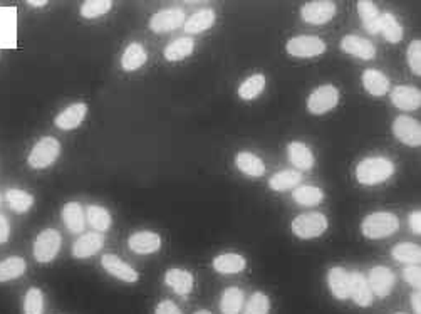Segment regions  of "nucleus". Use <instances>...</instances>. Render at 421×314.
<instances>
[{
	"label": "nucleus",
	"mask_w": 421,
	"mask_h": 314,
	"mask_svg": "<svg viewBox=\"0 0 421 314\" xmlns=\"http://www.w3.org/2000/svg\"><path fill=\"white\" fill-rule=\"evenodd\" d=\"M393 173H395V163L384 156H370L356 167V179L363 185L383 183Z\"/></svg>",
	"instance_id": "obj_1"
},
{
	"label": "nucleus",
	"mask_w": 421,
	"mask_h": 314,
	"mask_svg": "<svg viewBox=\"0 0 421 314\" xmlns=\"http://www.w3.org/2000/svg\"><path fill=\"white\" fill-rule=\"evenodd\" d=\"M399 220L391 212H374L370 213L361 224V232L368 239H384L398 231Z\"/></svg>",
	"instance_id": "obj_2"
},
{
	"label": "nucleus",
	"mask_w": 421,
	"mask_h": 314,
	"mask_svg": "<svg viewBox=\"0 0 421 314\" xmlns=\"http://www.w3.org/2000/svg\"><path fill=\"white\" fill-rule=\"evenodd\" d=\"M327 217L321 212H306L292 220V232L299 239H315L327 231Z\"/></svg>",
	"instance_id": "obj_3"
},
{
	"label": "nucleus",
	"mask_w": 421,
	"mask_h": 314,
	"mask_svg": "<svg viewBox=\"0 0 421 314\" xmlns=\"http://www.w3.org/2000/svg\"><path fill=\"white\" fill-rule=\"evenodd\" d=\"M60 155V143L52 136H44L38 143L34 144L29 153V167L35 170H42V168L51 167Z\"/></svg>",
	"instance_id": "obj_4"
},
{
	"label": "nucleus",
	"mask_w": 421,
	"mask_h": 314,
	"mask_svg": "<svg viewBox=\"0 0 421 314\" xmlns=\"http://www.w3.org/2000/svg\"><path fill=\"white\" fill-rule=\"evenodd\" d=\"M339 103V91L333 84H322L307 98V110L313 115H324L334 110Z\"/></svg>",
	"instance_id": "obj_5"
},
{
	"label": "nucleus",
	"mask_w": 421,
	"mask_h": 314,
	"mask_svg": "<svg viewBox=\"0 0 421 314\" xmlns=\"http://www.w3.org/2000/svg\"><path fill=\"white\" fill-rule=\"evenodd\" d=\"M60 233L56 229H46L35 237L34 242V257L39 263H51L56 259L60 251Z\"/></svg>",
	"instance_id": "obj_6"
},
{
	"label": "nucleus",
	"mask_w": 421,
	"mask_h": 314,
	"mask_svg": "<svg viewBox=\"0 0 421 314\" xmlns=\"http://www.w3.org/2000/svg\"><path fill=\"white\" fill-rule=\"evenodd\" d=\"M286 49L294 58H315L326 52V42L315 35H297L287 42Z\"/></svg>",
	"instance_id": "obj_7"
},
{
	"label": "nucleus",
	"mask_w": 421,
	"mask_h": 314,
	"mask_svg": "<svg viewBox=\"0 0 421 314\" xmlns=\"http://www.w3.org/2000/svg\"><path fill=\"white\" fill-rule=\"evenodd\" d=\"M304 22L314 24V26H324L333 21L336 15V3L331 0H314L307 2L301 9Z\"/></svg>",
	"instance_id": "obj_8"
},
{
	"label": "nucleus",
	"mask_w": 421,
	"mask_h": 314,
	"mask_svg": "<svg viewBox=\"0 0 421 314\" xmlns=\"http://www.w3.org/2000/svg\"><path fill=\"white\" fill-rule=\"evenodd\" d=\"M393 133L399 142L408 147H420L421 144V124L411 116H398L393 123Z\"/></svg>",
	"instance_id": "obj_9"
},
{
	"label": "nucleus",
	"mask_w": 421,
	"mask_h": 314,
	"mask_svg": "<svg viewBox=\"0 0 421 314\" xmlns=\"http://www.w3.org/2000/svg\"><path fill=\"white\" fill-rule=\"evenodd\" d=\"M185 21V12L181 9L160 10L149 21V29L155 32V34H163V32L178 29L180 26H183Z\"/></svg>",
	"instance_id": "obj_10"
},
{
	"label": "nucleus",
	"mask_w": 421,
	"mask_h": 314,
	"mask_svg": "<svg viewBox=\"0 0 421 314\" xmlns=\"http://www.w3.org/2000/svg\"><path fill=\"white\" fill-rule=\"evenodd\" d=\"M371 291L379 297H386L393 291L395 286V274L386 265H376L371 269L370 279H368Z\"/></svg>",
	"instance_id": "obj_11"
},
{
	"label": "nucleus",
	"mask_w": 421,
	"mask_h": 314,
	"mask_svg": "<svg viewBox=\"0 0 421 314\" xmlns=\"http://www.w3.org/2000/svg\"><path fill=\"white\" fill-rule=\"evenodd\" d=\"M128 245L133 252L141 254V256H148V254H155L161 247V237L156 232L151 231H141L135 232L128 239Z\"/></svg>",
	"instance_id": "obj_12"
},
{
	"label": "nucleus",
	"mask_w": 421,
	"mask_h": 314,
	"mask_svg": "<svg viewBox=\"0 0 421 314\" xmlns=\"http://www.w3.org/2000/svg\"><path fill=\"white\" fill-rule=\"evenodd\" d=\"M88 115V106L84 103H74L71 106H67L66 110H63L56 116L54 123L59 130L69 131V130H76L81 123L84 122Z\"/></svg>",
	"instance_id": "obj_13"
},
{
	"label": "nucleus",
	"mask_w": 421,
	"mask_h": 314,
	"mask_svg": "<svg viewBox=\"0 0 421 314\" xmlns=\"http://www.w3.org/2000/svg\"><path fill=\"white\" fill-rule=\"evenodd\" d=\"M391 101L398 110L415 111L421 106V92L413 86H396L391 91Z\"/></svg>",
	"instance_id": "obj_14"
},
{
	"label": "nucleus",
	"mask_w": 421,
	"mask_h": 314,
	"mask_svg": "<svg viewBox=\"0 0 421 314\" xmlns=\"http://www.w3.org/2000/svg\"><path fill=\"white\" fill-rule=\"evenodd\" d=\"M341 49L347 52V54L363 59V61H370V59L376 56L374 44L368 41V39L359 38V35H344L341 41Z\"/></svg>",
	"instance_id": "obj_15"
},
{
	"label": "nucleus",
	"mask_w": 421,
	"mask_h": 314,
	"mask_svg": "<svg viewBox=\"0 0 421 314\" xmlns=\"http://www.w3.org/2000/svg\"><path fill=\"white\" fill-rule=\"evenodd\" d=\"M101 264H103V267L106 269V272L111 274V276L118 277L119 281H124V283H136L138 281V272L135 269L124 263V261H121L118 256H115V254H106V256H103Z\"/></svg>",
	"instance_id": "obj_16"
},
{
	"label": "nucleus",
	"mask_w": 421,
	"mask_h": 314,
	"mask_svg": "<svg viewBox=\"0 0 421 314\" xmlns=\"http://www.w3.org/2000/svg\"><path fill=\"white\" fill-rule=\"evenodd\" d=\"M104 245V237L98 232H89L81 236L72 245V256L78 259H88V257L98 254Z\"/></svg>",
	"instance_id": "obj_17"
},
{
	"label": "nucleus",
	"mask_w": 421,
	"mask_h": 314,
	"mask_svg": "<svg viewBox=\"0 0 421 314\" xmlns=\"http://www.w3.org/2000/svg\"><path fill=\"white\" fill-rule=\"evenodd\" d=\"M349 296L361 308H370L372 304V291L368 279L359 272L349 274Z\"/></svg>",
	"instance_id": "obj_18"
},
{
	"label": "nucleus",
	"mask_w": 421,
	"mask_h": 314,
	"mask_svg": "<svg viewBox=\"0 0 421 314\" xmlns=\"http://www.w3.org/2000/svg\"><path fill=\"white\" fill-rule=\"evenodd\" d=\"M287 153H289V160L294 167L299 170H311L314 167V155L311 148L302 142H292L287 147Z\"/></svg>",
	"instance_id": "obj_19"
},
{
	"label": "nucleus",
	"mask_w": 421,
	"mask_h": 314,
	"mask_svg": "<svg viewBox=\"0 0 421 314\" xmlns=\"http://www.w3.org/2000/svg\"><path fill=\"white\" fill-rule=\"evenodd\" d=\"M148 61V52L141 46L140 42H133L124 49L123 56H121V67L124 71L131 72L140 69Z\"/></svg>",
	"instance_id": "obj_20"
},
{
	"label": "nucleus",
	"mask_w": 421,
	"mask_h": 314,
	"mask_svg": "<svg viewBox=\"0 0 421 314\" xmlns=\"http://www.w3.org/2000/svg\"><path fill=\"white\" fill-rule=\"evenodd\" d=\"M165 283L180 296H186L193 289V276L192 272L183 271V269H170L165 274Z\"/></svg>",
	"instance_id": "obj_21"
},
{
	"label": "nucleus",
	"mask_w": 421,
	"mask_h": 314,
	"mask_svg": "<svg viewBox=\"0 0 421 314\" xmlns=\"http://www.w3.org/2000/svg\"><path fill=\"white\" fill-rule=\"evenodd\" d=\"M363 86L371 96H384L390 91V79L378 69H366L363 72Z\"/></svg>",
	"instance_id": "obj_22"
},
{
	"label": "nucleus",
	"mask_w": 421,
	"mask_h": 314,
	"mask_svg": "<svg viewBox=\"0 0 421 314\" xmlns=\"http://www.w3.org/2000/svg\"><path fill=\"white\" fill-rule=\"evenodd\" d=\"M327 283H329L331 292L338 299H347L349 297V272L342 267H333L327 274Z\"/></svg>",
	"instance_id": "obj_23"
},
{
	"label": "nucleus",
	"mask_w": 421,
	"mask_h": 314,
	"mask_svg": "<svg viewBox=\"0 0 421 314\" xmlns=\"http://www.w3.org/2000/svg\"><path fill=\"white\" fill-rule=\"evenodd\" d=\"M63 220L71 232L81 233L86 227V215L78 202H69L63 208Z\"/></svg>",
	"instance_id": "obj_24"
},
{
	"label": "nucleus",
	"mask_w": 421,
	"mask_h": 314,
	"mask_svg": "<svg viewBox=\"0 0 421 314\" xmlns=\"http://www.w3.org/2000/svg\"><path fill=\"white\" fill-rule=\"evenodd\" d=\"M213 24H215V12L212 9H204L190 15L183 26L185 32H188V34H200V32L208 31Z\"/></svg>",
	"instance_id": "obj_25"
},
{
	"label": "nucleus",
	"mask_w": 421,
	"mask_h": 314,
	"mask_svg": "<svg viewBox=\"0 0 421 314\" xmlns=\"http://www.w3.org/2000/svg\"><path fill=\"white\" fill-rule=\"evenodd\" d=\"M358 12H359V17H361L364 29L370 32V34H378L379 17H381L378 7H376L372 2H370V0H359Z\"/></svg>",
	"instance_id": "obj_26"
},
{
	"label": "nucleus",
	"mask_w": 421,
	"mask_h": 314,
	"mask_svg": "<svg viewBox=\"0 0 421 314\" xmlns=\"http://www.w3.org/2000/svg\"><path fill=\"white\" fill-rule=\"evenodd\" d=\"M236 165L242 173L249 176H262L265 173V165L257 155L250 151H240L236 156Z\"/></svg>",
	"instance_id": "obj_27"
},
{
	"label": "nucleus",
	"mask_w": 421,
	"mask_h": 314,
	"mask_svg": "<svg viewBox=\"0 0 421 314\" xmlns=\"http://www.w3.org/2000/svg\"><path fill=\"white\" fill-rule=\"evenodd\" d=\"M193 49H195V41H193L192 38H180L176 39V41L170 42L163 54L167 61L175 63L188 58V56L193 52Z\"/></svg>",
	"instance_id": "obj_28"
},
{
	"label": "nucleus",
	"mask_w": 421,
	"mask_h": 314,
	"mask_svg": "<svg viewBox=\"0 0 421 314\" xmlns=\"http://www.w3.org/2000/svg\"><path fill=\"white\" fill-rule=\"evenodd\" d=\"M213 269L220 274H238L245 269V259L238 254H222L213 259Z\"/></svg>",
	"instance_id": "obj_29"
},
{
	"label": "nucleus",
	"mask_w": 421,
	"mask_h": 314,
	"mask_svg": "<svg viewBox=\"0 0 421 314\" xmlns=\"http://www.w3.org/2000/svg\"><path fill=\"white\" fill-rule=\"evenodd\" d=\"M302 180V173L297 170H282L277 172L275 175L270 176L269 187L275 192H284L289 188L297 187L299 182Z\"/></svg>",
	"instance_id": "obj_30"
},
{
	"label": "nucleus",
	"mask_w": 421,
	"mask_h": 314,
	"mask_svg": "<svg viewBox=\"0 0 421 314\" xmlns=\"http://www.w3.org/2000/svg\"><path fill=\"white\" fill-rule=\"evenodd\" d=\"M379 32L384 35L388 42L396 44L403 39V27L396 21V17L390 12H384L379 17Z\"/></svg>",
	"instance_id": "obj_31"
},
{
	"label": "nucleus",
	"mask_w": 421,
	"mask_h": 314,
	"mask_svg": "<svg viewBox=\"0 0 421 314\" xmlns=\"http://www.w3.org/2000/svg\"><path fill=\"white\" fill-rule=\"evenodd\" d=\"M86 220L96 232H106L113 224L111 213L104 207H99V205H89L86 212Z\"/></svg>",
	"instance_id": "obj_32"
},
{
	"label": "nucleus",
	"mask_w": 421,
	"mask_h": 314,
	"mask_svg": "<svg viewBox=\"0 0 421 314\" xmlns=\"http://www.w3.org/2000/svg\"><path fill=\"white\" fill-rule=\"evenodd\" d=\"M6 200L15 213L29 212L32 205H34V197H32V193L26 190H19V188H10V190H7Z\"/></svg>",
	"instance_id": "obj_33"
},
{
	"label": "nucleus",
	"mask_w": 421,
	"mask_h": 314,
	"mask_svg": "<svg viewBox=\"0 0 421 314\" xmlns=\"http://www.w3.org/2000/svg\"><path fill=\"white\" fill-rule=\"evenodd\" d=\"M244 306V291L238 288H229L222 294L220 309L224 314H240Z\"/></svg>",
	"instance_id": "obj_34"
},
{
	"label": "nucleus",
	"mask_w": 421,
	"mask_h": 314,
	"mask_svg": "<svg viewBox=\"0 0 421 314\" xmlns=\"http://www.w3.org/2000/svg\"><path fill=\"white\" fill-rule=\"evenodd\" d=\"M292 199L299 205L314 207V205H319L322 202L324 192L319 187H314V185H302V187H297L292 192Z\"/></svg>",
	"instance_id": "obj_35"
},
{
	"label": "nucleus",
	"mask_w": 421,
	"mask_h": 314,
	"mask_svg": "<svg viewBox=\"0 0 421 314\" xmlns=\"http://www.w3.org/2000/svg\"><path fill=\"white\" fill-rule=\"evenodd\" d=\"M26 261L22 257H9V259L0 263V283L17 279L26 272Z\"/></svg>",
	"instance_id": "obj_36"
},
{
	"label": "nucleus",
	"mask_w": 421,
	"mask_h": 314,
	"mask_svg": "<svg viewBox=\"0 0 421 314\" xmlns=\"http://www.w3.org/2000/svg\"><path fill=\"white\" fill-rule=\"evenodd\" d=\"M265 88V76L264 74H252L250 78H247L244 83L238 86V96L245 101L255 99Z\"/></svg>",
	"instance_id": "obj_37"
},
{
	"label": "nucleus",
	"mask_w": 421,
	"mask_h": 314,
	"mask_svg": "<svg viewBox=\"0 0 421 314\" xmlns=\"http://www.w3.org/2000/svg\"><path fill=\"white\" fill-rule=\"evenodd\" d=\"M393 257H395L398 263H406V264H420L421 259V249L420 245L410 244V242H402L393 247Z\"/></svg>",
	"instance_id": "obj_38"
},
{
	"label": "nucleus",
	"mask_w": 421,
	"mask_h": 314,
	"mask_svg": "<svg viewBox=\"0 0 421 314\" xmlns=\"http://www.w3.org/2000/svg\"><path fill=\"white\" fill-rule=\"evenodd\" d=\"M111 0H86L81 7V15L84 19H96L111 10Z\"/></svg>",
	"instance_id": "obj_39"
},
{
	"label": "nucleus",
	"mask_w": 421,
	"mask_h": 314,
	"mask_svg": "<svg viewBox=\"0 0 421 314\" xmlns=\"http://www.w3.org/2000/svg\"><path fill=\"white\" fill-rule=\"evenodd\" d=\"M24 314H44V294L40 289L32 288L24 299Z\"/></svg>",
	"instance_id": "obj_40"
},
{
	"label": "nucleus",
	"mask_w": 421,
	"mask_h": 314,
	"mask_svg": "<svg viewBox=\"0 0 421 314\" xmlns=\"http://www.w3.org/2000/svg\"><path fill=\"white\" fill-rule=\"evenodd\" d=\"M270 301L264 292H254L252 297L247 301L244 314H269Z\"/></svg>",
	"instance_id": "obj_41"
},
{
	"label": "nucleus",
	"mask_w": 421,
	"mask_h": 314,
	"mask_svg": "<svg viewBox=\"0 0 421 314\" xmlns=\"http://www.w3.org/2000/svg\"><path fill=\"white\" fill-rule=\"evenodd\" d=\"M408 66L413 74L421 76V42L420 41H413L410 46H408Z\"/></svg>",
	"instance_id": "obj_42"
},
{
	"label": "nucleus",
	"mask_w": 421,
	"mask_h": 314,
	"mask_svg": "<svg viewBox=\"0 0 421 314\" xmlns=\"http://www.w3.org/2000/svg\"><path fill=\"white\" fill-rule=\"evenodd\" d=\"M403 277L408 284H411L415 289L421 288V269L420 264H410L406 269L403 271Z\"/></svg>",
	"instance_id": "obj_43"
},
{
	"label": "nucleus",
	"mask_w": 421,
	"mask_h": 314,
	"mask_svg": "<svg viewBox=\"0 0 421 314\" xmlns=\"http://www.w3.org/2000/svg\"><path fill=\"white\" fill-rule=\"evenodd\" d=\"M155 314H181V311L173 301L167 299V301H161V303L156 306Z\"/></svg>",
	"instance_id": "obj_44"
},
{
	"label": "nucleus",
	"mask_w": 421,
	"mask_h": 314,
	"mask_svg": "<svg viewBox=\"0 0 421 314\" xmlns=\"http://www.w3.org/2000/svg\"><path fill=\"white\" fill-rule=\"evenodd\" d=\"M10 237V224L6 215L0 213V244H6Z\"/></svg>",
	"instance_id": "obj_45"
},
{
	"label": "nucleus",
	"mask_w": 421,
	"mask_h": 314,
	"mask_svg": "<svg viewBox=\"0 0 421 314\" xmlns=\"http://www.w3.org/2000/svg\"><path fill=\"white\" fill-rule=\"evenodd\" d=\"M410 227L413 233H416V236H420L421 233V212L415 210L410 213Z\"/></svg>",
	"instance_id": "obj_46"
},
{
	"label": "nucleus",
	"mask_w": 421,
	"mask_h": 314,
	"mask_svg": "<svg viewBox=\"0 0 421 314\" xmlns=\"http://www.w3.org/2000/svg\"><path fill=\"white\" fill-rule=\"evenodd\" d=\"M421 296H420V289H415V292L411 294V306L415 314H421Z\"/></svg>",
	"instance_id": "obj_47"
},
{
	"label": "nucleus",
	"mask_w": 421,
	"mask_h": 314,
	"mask_svg": "<svg viewBox=\"0 0 421 314\" xmlns=\"http://www.w3.org/2000/svg\"><path fill=\"white\" fill-rule=\"evenodd\" d=\"M29 6H34V7H44L47 6L46 0H42V2H39V0H29Z\"/></svg>",
	"instance_id": "obj_48"
},
{
	"label": "nucleus",
	"mask_w": 421,
	"mask_h": 314,
	"mask_svg": "<svg viewBox=\"0 0 421 314\" xmlns=\"http://www.w3.org/2000/svg\"><path fill=\"white\" fill-rule=\"evenodd\" d=\"M195 314H212L210 311H205V309H201V311H197Z\"/></svg>",
	"instance_id": "obj_49"
},
{
	"label": "nucleus",
	"mask_w": 421,
	"mask_h": 314,
	"mask_svg": "<svg viewBox=\"0 0 421 314\" xmlns=\"http://www.w3.org/2000/svg\"><path fill=\"white\" fill-rule=\"evenodd\" d=\"M0 204H2V195H0Z\"/></svg>",
	"instance_id": "obj_50"
},
{
	"label": "nucleus",
	"mask_w": 421,
	"mask_h": 314,
	"mask_svg": "<svg viewBox=\"0 0 421 314\" xmlns=\"http://www.w3.org/2000/svg\"><path fill=\"white\" fill-rule=\"evenodd\" d=\"M396 314H406V313H396Z\"/></svg>",
	"instance_id": "obj_51"
}]
</instances>
